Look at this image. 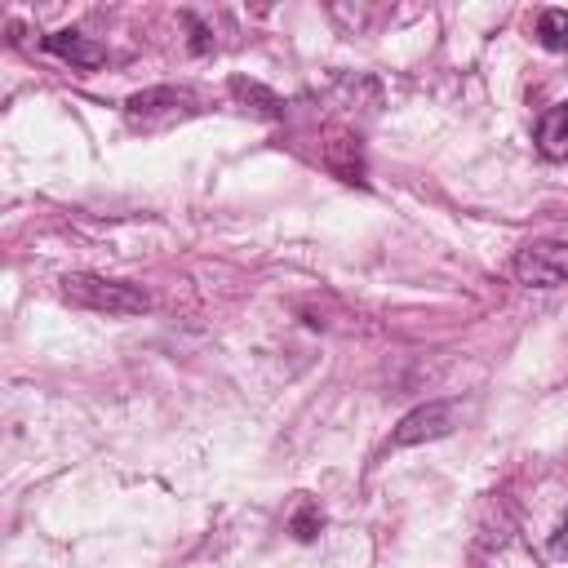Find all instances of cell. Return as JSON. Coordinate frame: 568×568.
Returning a JSON list of instances; mask_svg holds the SVG:
<instances>
[{
  "label": "cell",
  "instance_id": "obj_1",
  "mask_svg": "<svg viewBox=\"0 0 568 568\" xmlns=\"http://www.w3.org/2000/svg\"><path fill=\"white\" fill-rule=\"evenodd\" d=\"M62 297L80 311H98V315H142L151 311V293L142 284L129 280H106V275H89L75 271L62 280Z\"/></svg>",
  "mask_w": 568,
  "mask_h": 568
},
{
  "label": "cell",
  "instance_id": "obj_7",
  "mask_svg": "<svg viewBox=\"0 0 568 568\" xmlns=\"http://www.w3.org/2000/svg\"><path fill=\"white\" fill-rule=\"evenodd\" d=\"M231 93H235L240 102H253V111H257V115H266V120H280V115H284V102H280L271 89H262L257 80L231 75Z\"/></svg>",
  "mask_w": 568,
  "mask_h": 568
},
{
  "label": "cell",
  "instance_id": "obj_8",
  "mask_svg": "<svg viewBox=\"0 0 568 568\" xmlns=\"http://www.w3.org/2000/svg\"><path fill=\"white\" fill-rule=\"evenodd\" d=\"M537 40L550 53H568V9H541L537 13Z\"/></svg>",
  "mask_w": 568,
  "mask_h": 568
},
{
  "label": "cell",
  "instance_id": "obj_9",
  "mask_svg": "<svg viewBox=\"0 0 568 568\" xmlns=\"http://www.w3.org/2000/svg\"><path fill=\"white\" fill-rule=\"evenodd\" d=\"M320 524H324V515H320V506H315V501H302L288 528H293V537H297V541H311V537L320 532Z\"/></svg>",
  "mask_w": 568,
  "mask_h": 568
},
{
  "label": "cell",
  "instance_id": "obj_10",
  "mask_svg": "<svg viewBox=\"0 0 568 568\" xmlns=\"http://www.w3.org/2000/svg\"><path fill=\"white\" fill-rule=\"evenodd\" d=\"M550 555H559V559H568V515L559 519V528H555V537H550Z\"/></svg>",
  "mask_w": 568,
  "mask_h": 568
},
{
  "label": "cell",
  "instance_id": "obj_2",
  "mask_svg": "<svg viewBox=\"0 0 568 568\" xmlns=\"http://www.w3.org/2000/svg\"><path fill=\"white\" fill-rule=\"evenodd\" d=\"M200 111V98L186 89V84H155V89H142L124 102V120L142 133H155V129H169L186 115Z\"/></svg>",
  "mask_w": 568,
  "mask_h": 568
},
{
  "label": "cell",
  "instance_id": "obj_5",
  "mask_svg": "<svg viewBox=\"0 0 568 568\" xmlns=\"http://www.w3.org/2000/svg\"><path fill=\"white\" fill-rule=\"evenodd\" d=\"M44 49H49L53 58L71 62V67H102V62H106V49H102L98 40L80 36V31H49V36H44Z\"/></svg>",
  "mask_w": 568,
  "mask_h": 568
},
{
  "label": "cell",
  "instance_id": "obj_3",
  "mask_svg": "<svg viewBox=\"0 0 568 568\" xmlns=\"http://www.w3.org/2000/svg\"><path fill=\"white\" fill-rule=\"evenodd\" d=\"M510 271L524 288H568V244H559V240L524 244L515 253Z\"/></svg>",
  "mask_w": 568,
  "mask_h": 568
},
{
  "label": "cell",
  "instance_id": "obj_4",
  "mask_svg": "<svg viewBox=\"0 0 568 568\" xmlns=\"http://www.w3.org/2000/svg\"><path fill=\"white\" fill-rule=\"evenodd\" d=\"M462 404L457 399H435V404H422L413 413L399 417V426L390 430V448H408V444H426V439H444L462 426Z\"/></svg>",
  "mask_w": 568,
  "mask_h": 568
},
{
  "label": "cell",
  "instance_id": "obj_6",
  "mask_svg": "<svg viewBox=\"0 0 568 568\" xmlns=\"http://www.w3.org/2000/svg\"><path fill=\"white\" fill-rule=\"evenodd\" d=\"M537 151L546 160H568V102L550 106L541 120H537Z\"/></svg>",
  "mask_w": 568,
  "mask_h": 568
}]
</instances>
